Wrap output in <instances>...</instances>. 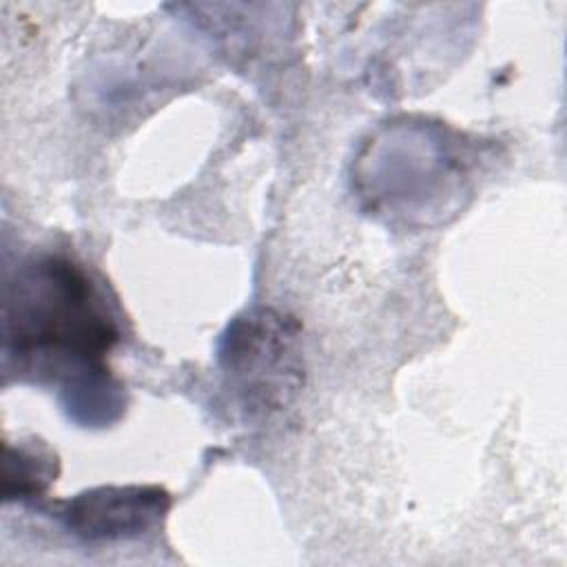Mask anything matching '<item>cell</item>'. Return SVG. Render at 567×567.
I'll return each mask as SVG.
<instances>
[{
	"instance_id": "cell-3",
	"label": "cell",
	"mask_w": 567,
	"mask_h": 567,
	"mask_svg": "<svg viewBox=\"0 0 567 567\" xmlns=\"http://www.w3.org/2000/svg\"><path fill=\"white\" fill-rule=\"evenodd\" d=\"M299 323L275 308H250L224 330L217 348L226 388L248 419L286 410L303 385Z\"/></svg>"
},
{
	"instance_id": "cell-5",
	"label": "cell",
	"mask_w": 567,
	"mask_h": 567,
	"mask_svg": "<svg viewBox=\"0 0 567 567\" xmlns=\"http://www.w3.org/2000/svg\"><path fill=\"white\" fill-rule=\"evenodd\" d=\"M58 456L42 441L4 445V501H29L47 492L58 476Z\"/></svg>"
},
{
	"instance_id": "cell-2",
	"label": "cell",
	"mask_w": 567,
	"mask_h": 567,
	"mask_svg": "<svg viewBox=\"0 0 567 567\" xmlns=\"http://www.w3.org/2000/svg\"><path fill=\"white\" fill-rule=\"evenodd\" d=\"M467 186L458 140L425 120H399L379 128L354 164V188L365 208L414 226L454 215Z\"/></svg>"
},
{
	"instance_id": "cell-1",
	"label": "cell",
	"mask_w": 567,
	"mask_h": 567,
	"mask_svg": "<svg viewBox=\"0 0 567 567\" xmlns=\"http://www.w3.org/2000/svg\"><path fill=\"white\" fill-rule=\"evenodd\" d=\"M2 365L55 385L75 423L104 427L124 412V390L106 357L120 323L106 290L66 255L20 261L2 284Z\"/></svg>"
},
{
	"instance_id": "cell-4",
	"label": "cell",
	"mask_w": 567,
	"mask_h": 567,
	"mask_svg": "<svg viewBox=\"0 0 567 567\" xmlns=\"http://www.w3.org/2000/svg\"><path fill=\"white\" fill-rule=\"evenodd\" d=\"M173 505L159 485H97L55 505L60 525L82 543L140 538L155 529Z\"/></svg>"
}]
</instances>
